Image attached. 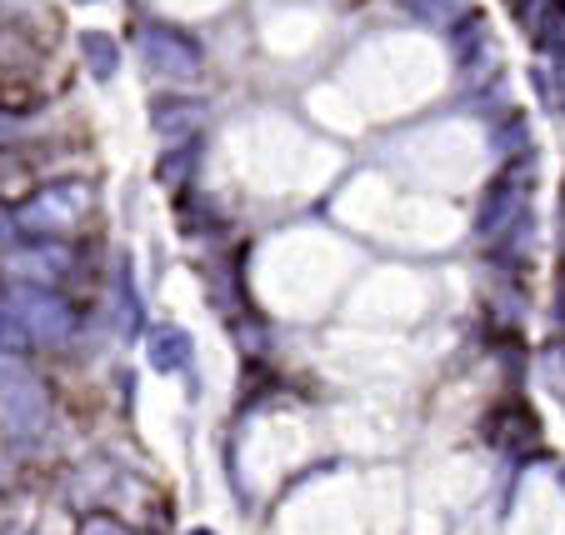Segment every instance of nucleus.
<instances>
[{"instance_id": "1", "label": "nucleus", "mask_w": 565, "mask_h": 535, "mask_svg": "<svg viewBox=\"0 0 565 535\" xmlns=\"http://www.w3.org/2000/svg\"><path fill=\"white\" fill-rule=\"evenodd\" d=\"M0 420H6V430H25V436H41L51 420L41 381L25 375L21 365H0Z\"/></svg>"}, {"instance_id": "2", "label": "nucleus", "mask_w": 565, "mask_h": 535, "mask_svg": "<svg viewBox=\"0 0 565 535\" xmlns=\"http://www.w3.org/2000/svg\"><path fill=\"white\" fill-rule=\"evenodd\" d=\"M11 315L25 325L31 341H45V345H61L71 335V311H65V300L51 296V290H21V296L6 300Z\"/></svg>"}, {"instance_id": "3", "label": "nucleus", "mask_w": 565, "mask_h": 535, "mask_svg": "<svg viewBox=\"0 0 565 535\" xmlns=\"http://www.w3.org/2000/svg\"><path fill=\"white\" fill-rule=\"evenodd\" d=\"M146 355H150V365H156V371H166V375H175V371H191V361H195V351H191V335H185V331H175V325H166V331H156V335H150Z\"/></svg>"}, {"instance_id": "4", "label": "nucleus", "mask_w": 565, "mask_h": 535, "mask_svg": "<svg viewBox=\"0 0 565 535\" xmlns=\"http://www.w3.org/2000/svg\"><path fill=\"white\" fill-rule=\"evenodd\" d=\"M25 345H31L25 325L11 315V306H0V351H25Z\"/></svg>"}, {"instance_id": "5", "label": "nucleus", "mask_w": 565, "mask_h": 535, "mask_svg": "<svg viewBox=\"0 0 565 535\" xmlns=\"http://www.w3.org/2000/svg\"><path fill=\"white\" fill-rule=\"evenodd\" d=\"M86 51H90V61H96V71L110 75V65H116V51H110V41H96V35H86Z\"/></svg>"}]
</instances>
